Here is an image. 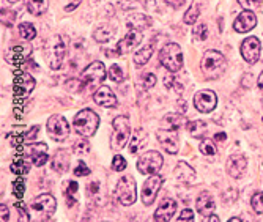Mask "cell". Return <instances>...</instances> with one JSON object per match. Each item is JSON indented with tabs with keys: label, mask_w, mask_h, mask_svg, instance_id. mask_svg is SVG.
<instances>
[{
	"label": "cell",
	"mask_w": 263,
	"mask_h": 222,
	"mask_svg": "<svg viewBox=\"0 0 263 222\" xmlns=\"http://www.w3.org/2000/svg\"><path fill=\"white\" fill-rule=\"evenodd\" d=\"M200 69L203 72L205 79L208 81L219 79L224 74V71L227 69V60L219 51L208 49L200 60Z\"/></svg>",
	"instance_id": "1"
},
{
	"label": "cell",
	"mask_w": 263,
	"mask_h": 222,
	"mask_svg": "<svg viewBox=\"0 0 263 222\" xmlns=\"http://www.w3.org/2000/svg\"><path fill=\"white\" fill-rule=\"evenodd\" d=\"M30 220H49L57 208V202L51 194H41L27 205Z\"/></svg>",
	"instance_id": "2"
},
{
	"label": "cell",
	"mask_w": 263,
	"mask_h": 222,
	"mask_svg": "<svg viewBox=\"0 0 263 222\" xmlns=\"http://www.w3.org/2000/svg\"><path fill=\"white\" fill-rule=\"evenodd\" d=\"M131 139V123L126 115H118L112 120L110 148L114 152H120L126 146Z\"/></svg>",
	"instance_id": "3"
},
{
	"label": "cell",
	"mask_w": 263,
	"mask_h": 222,
	"mask_svg": "<svg viewBox=\"0 0 263 222\" xmlns=\"http://www.w3.org/2000/svg\"><path fill=\"white\" fill-rule=\"evenodd\" d=\"M107 78V71L103 62H91L81 74V81L84 88L88 90H98L103 84L104 79Z\"/></svg>",
	"instance_id": "4"
},
{
	"label": "cell",
	"mask_w": 263,
	"mask_h": 222,
	"mask_svg": "<svg viewBox=\"0 0 263 222\" xmlns=\"http://www.w3.org/2000/svg\"><path fill=\"white\" fill-rule=\"evenodd\" d=\"M73 125L78 134L82 137H91L100 126V117L91 109H84L76 114Z\"/></svg>",
	"instance_id": "5"
},
{
	"label": "cell",
	"mask_w": 263,
	"mask_h": 222,
	"mask_svg": "<svg viewBox=\"0 0 263 222\" xmlns=\"http://www.w3.org/2000/svg\"><path fill=\"white\" fill-rule=\"evenodd\" d=\"M161 65L171 72H177L183 66V52L177 43H167L159 52Z\"/></svg>",
	"instance_id": "6"
},
{
	"label": "cell",
	"mask_w": 263,
	"mask_h": 222,
	"mask_svg": "<svg viewBox=\"0 0 263 222\" xmlns=\"http://www.w3.org/2000/svg\"><path fill=\"white\" fill-rule=\"evenodd\" d=\"M65 55H66V41L60 35L52 36L51 41L47 43V49H46V57L49 60V66L52 69H59L63 63Z\"/></svg>",
	"instance_id": "7"
},
{
	"label": "cell",
	"mask_w": 263,
	"mask_h": 222,
	"mask_svg": "<svg viewBox=\"0 0 263 222\" xmlns=\"http://www.w3.org/2000/svg\"><path fill=\"white\" fill-rule=\"evenodd\" d=\"M137 188H136V180L133 177H122L117 183L115 188V195L118 202L125 207H129L136 202L137 199Z\"/></svg>",
	"instance_id": "8"
},
{
	"label": "cell",
	"mask_w": 263,
	"mask_h": 222,
	"mask_svg": "<svg viewBox=\"0 0 263 222\" xmlns=\"http://www.w3.org/2000/svg\"><path fill=\"white\" fill-rule=\"evenodd\" d=\"M164 164V159L161 156V153L150 150L142 153V156H139L137 159V170L140 172L142 175H153L158 174Z\"/></svg>",
	"instance_id": "9"
},
{
	"label": "cell",
	"mask_w": 263,
	"mask_h": 222,
	"mask_svg": "<svg viewBox=\"0 0 263 222\" xmlns=\"http://www.w3.org/2000/svg\"><path fill=\"white\" fill-rule=\"evenodd\" d=\"M162 183H164V180L158 174H153V175H150V178H147V181L142 186V194H140V199H142L143 205L150 207L152 203H155V199H156Z\"/></svg>",
	"instance_id": "10"
},
{
	"label": "cell",
	"mask_w": 263,
	"mask_h": 222,
	"mask_svg": "<svg viewBox=\"0 0 263 222\" xmlns=\"http://www.w3.org/2000/svg\"><path fill=\"white\" fill-rule=\"evenodd\" d=\"M47 133L57 142L66 140V137L69 136V125L66 118L63 115H52L47 120Z\"/></svg>",
	"instance_id": "11"
},
{
	"label": "cell",
	"mask_w": 263,
	"mask_h": 222,
	"mask_svg": "<svg viewBox=\"0 0 263 222\" xmlns=\"http://www.w3.org/2000/svg\"><path fill=\"white\" fill-rule=\"evenodd\" d=\"M218 106V95L213 90H200L194 95V107L202 114H210Z\"/></svg>",
	"instance_id": "12"
},
{
	"label": "cell",
	"mask_w": 263,
	"mask_h": 222,
	"mask_svg": "<svg viewBox=\"0 0 263 222\" xmlns=\"http://www.w3.org/2000/svg\"><path fill=\"white\" fill-rule=\"evenodd\" d=\"M24 156H26L33 165L41 167L47 162L49 156H47V145L40 142V143H29L24 150Z\"/></svg>",
	"instance_id": "13"
},
{
	"label": "cell",
	"mask_w": 263,
	"mask_h": 222,
	"mask_svg": "<svg viewBox=\"0 0 263 222\" xmlns=\"http://www.w3.org/2000/svg\"><path fill=\"white\" fill-rule=\"evenodd\" d=\"M156 137L159 143L162 145L164 150L171 155H177L180 150V140H178V133L175 130H158Z\"/></svg>",
	"instance_id": "14"
},
{
	"label": "cell",
	"mask_w": 263,
	"mask_h": 222,
	"mask_svg": "<svg viewBox=\"0 0 263 222\" xmlns=\"http://www.w3.org/2000/svg\"><path fill=\"white\" fill-rule=\"evenodd\" d=\"M261 43L257 36H249L241 43V55L248 63H255L260 59Z\"/></svg>",
	"instance_id": "15"
},
{
	"label": "cell",
	"mask_w": 263,
	"mask_h": 222,
	"mask_svg": "<svg viewBox=\"0 0 263 222\" xmlns=\"http://www.w3.org/2000/svg\"><path fill=\"white\" fill-rule=\"evenodd\" d=\"M255 26H257V16H255L254 11H249V10L243 11L240 16L235 19V22H233V29L238 33H248Z\"/></svg>",
	"instance_id": "16"
},
{
	"label": "cell",
	"mask_w": 263,
	"mask_h": 222,
	"mask_svg": "<svg viewBox=\"0 0 263 222\" xmlns=\"http://www.w3.org/2000/svg\"><path fill=\"white\" fill-rule=\"evenodd\" d=\"M93 101L97 103L98 106L107 107V109L117 107V104H118L115 93L109 87H106V85H101L97 91L93 93Z\"/></svg>",
	"instance_id": "17"
},
{
	"label": "cell",
	"mask_w": 263,
	"mask_h": 222,
	"mask_svg": "<svg viewBox=\"0 0 263 222\" xmlns=\"http://www.w3.org/2000/svg\"><path fill=\"white\" fill-rule=\"evenodd\" d=\"M142 41V32L139 30H129L123 40H120L117 43V54H128L129 51H133V49L136 46H139Z\"/></svg>",
	"instance_id": "18"
},
{
	"label": "cell",
	"mask_w": 263,
	"mask_h": 222,
	"mask_svg": "<svg viewBox=\"0 0 263 222\" xmlns=\"http://www.w3.org/2000/svg\"><path fill=\"white\" fill-rule=\"evenodd\" d=\"M248 165V159L243 155H232L227 159V174L232 178H241Z\"/></svg>",
	"instance_id": "19"
},
{
	"label": "cell",
	"mask_w": 263,
	"mask_h": 222,
	"mask_svg": "<svg viewBox=\"0 0 263 222\" xmlns=\"http://www.w3.org/2000/svg\"><path fill=\"white\" fill-rule=\"evenodd\" d=\"M196 207H197V211L203 216V219L211 216L214 213V210H216V203H214L213 195L206 191L199 194L197 200H196Z\"/></svg>",
	"instance_id": "20"
},
{
	"label": "cell",
	"mask_w": 263,
	"mask_h": 222,
	"mask_svg": "<svg viewBox=\"0 0 263 222\" xmlns=\"http://www.w3.org/2000/svg\"><path fill=\"white\" fill-rule=\"evenodd\" d=\"M177 211V202L172 200V199H164L158 210L155 211V220L158 222H167V220H171L172 216L175 214Z\"/></svg>",
	"instance_id": "21"
},
{
	"label": "cell",
	"mask_w": 263,
	"mask_h": 222,
	"mask_svg": "<svg viewBox=\"0 0 263 222\" xmlns=\"http://www.w3.org/2000/svg\"><path fill=\"white\" fill-rule=\"evenodd\" d=\"M174 175L178 181L181 183H193L196 180V170L191 167L187 162L184 161H180L174 170Z\"/></svg>",
	"instance_id": "22"
},
{
	"label": "cell",
	"mask_w": 263,
	"mask_h": 222,
	"mask_svg": "<svg viewBox=\"0 0 263 222\" xmlns=\"http://www.w3.org/2000/svg\"><path fill=\"white\" fill-rule=\"evenodd\" d=\"M148 143V134L147 131H143L142 128L134 131L131 134V139H129V153L133 155H137L139 152H142V148H145V145Z\"/></svg>",
	"instance_id": "23"
},
{
	"label": "cell",
	"mask_w": 263,
	"mask_h": 222,
	"mask_svg": "<svg viewBox=\"0 0 263 222\" xmlns=\"http://www.w3.org/2000/svg\"><path fill=\"white\" fill-rule=\"evenodd\" d=\"M161 125H162L164 130H175V131H178L180 128L187 125V120L184 118L183 114H167L162 118Z\"/></svg>",
	"instance_id": "24"
},
{
	"label": "cell",
	"mask_w": 263,
	"mask_h": 222,
	"mask_svg": "<svg viewBox=\"0 0 263 222\" xmlns=\"http://www.w3.org/2000/svg\"><path fill=\"white\" fill-rule=\"evenodd\" d=\"M35 88V79L30 74H21L14 81V91L17 95H29Z\"/></svg>",
	"instance_id": "25"
},
{
	"label": "cell",
	"mask_w": 263,
	"mask_h": 222,
	"mask_svg": "<svg viewBox=\"0 0 263 222\" xmlns=\"http://www.w3.org/2000/svg\"><path fill=\"white\" fill-rule=\"evenodd\" d=\"M129 30H145L152 26V17H148L147 14H131L126 21Z\"/></svg>",
	"instance_id": "26"
},
{
	"label": "cell",
	"mask_w": 263,
	"mask_h": 222,
	"mask_svg": "<svg viewBox=\"0 0 263 222\" xmlns=\"http://www.w3.org/2000/svg\"><path fill=\"white\" fill-rule=\"evenodd\" d=\"M153 51H155V43H148V44H143L139 51L134 54V65L136 66H143L147 65L148 60L152 59L153 55Z\"/></svg>",
	"instance_id": "27"
},
{
	"label": "cell",
	"mask_w": 263,
	"mask_h": 222,
	"mask_svg": "<svg viewBox=\"0 0 263 222\" xmlns=\"http://www.w3.org/2000/svg\"><path fill=\"white\" fill-rule=\"evenodd\" d=\"M51 164H52V169L55 172H59V174H65V172H68V169H69V165H68L69 164V155L65 150H59L52 156Z\"/></svg>",
	"instance_id": "28"
},
{
	"label": "cell",
	"mask_w": 263,
	"mask_h": 222,
	"mask_svg": "<svg viewBox=\"0 0 263 222\" xmlns=\"http://www.w3.org/2000/svg\"><path fill=\"white\" fill-rule=\"evenodd\" d=\"M200 10H202V0H194L193 5H191L187 8V11L184 13V24H187V26H194L199 19Z\"/></svg>",
	"instance_id": "29"
},
{
	"label": "cell",
	"mask_w": 263,
	"mask_h": 222,
	"mask_svg": "<svg viewBox=\"0 0 263 222\" xmlns=\"http://www.w3.org/2000/svg\"><path fill=\"white\" fill-rule=\"evenodd\" d=\"M187 131L189 134L196 137V139H203L206 134V123L203 120H194V121H187Z\"/></svg>",
	"instance_id": "30"
},
{
	"label": "cell",
	"mask_w": 263,
	"mask_h": 222,
	"mask_svg": "<svg viewBox=\"0 0 263 222\" xmlns=\"http://www.w3.org/2000/svg\"><path fill=\"white\" fill-rule=\"evenodd\" d=\"M26 7L30 14L41 16L46 13L47 7H49V0H26Z\"/></svg>",
	"instance_id": "31"
},
{
	"label": "cell",
	"mask_w": 263,
	"mask_h": 222,
	"mask_svg": "<svg viewBox=\"0 0 263 222\" xmlns=\"http://www.w3.org/2000/svg\"><path fill=\"white\" fill-rule=\"evenodd\" d=\"M30 161L27 159V158H19V159H16L13 164H11V172L13 174H16V175H19V177H24V175H27L29 172H30Z\"/></svg>",
	"instance_id": "32"
},
{
	"label": "cell",
	"mask_w": 263,
	"mask_h": 222,
	"mask_svg": "<svg viewBox=\"0 0 263 222\" xmlns=\"http://www.w3.org/2000/svg\"><path fill=\"white\" fill-rule=\"evenodd\" d=\"M114 35H115V29H112L110 26H101L93 32V38L98 43H107L112 40Z\"/></svg>",
	"instance_id": "33"
},
{
	"label": "cell",
	"mask_w": 263,
	"mask_h": 222,
	"mask_svg": "<svg viewBox=\"0 0 263 222\" xmlns=\"http://www.w3.org/2000/svg\"><path fill=\"white\" fill-rule=\"evenodd\" d=\"M155 4V0H122L120 5L125 10H133V8H147Z\"/></svg>",
	"instance_id": "34"
},
{
	"label": "cell",
	"mask_w": 263,
	"mask_h": 222,
	"mask_svg": "<svg viewBox=\"0 0 263 222\" xmlns=\"http://www.w3.org/2000/svg\"><path fill=\"white\" fill-rule=\"evenodd\" d=\"M19 35L22 40H26V41H30L36 36V30L35 27L32 26V24L29 22H22L21 26H19Z\"/></svg>",
	"instance_id": "35"
},
{
	"label": "cell",
	"mask_w": 263,
	"mask_h": 222,
	"mask_svg": "<svg viewBox=\"0 0 263 222\" xmlns=\"http://www.w3.org/2000/svg\"><path fill=\"white\" fill-rule=\"evenodd\" d=\"M79 191V186L76 181H69L66 191H65V199H66V203L68 207H73L76 203V194Z\"/></svg>",
	"instance_id": "36"
},
{
	"label": "cell",
	"mask_w": 263,
	"mask_h": 222,
	"mask_svg": "<svg viewBox=\"0 0 263 222\" xmlns=\"http://www.w3.org/2000/svg\"><path fill=\"white\" fill-rule=\"evenodd\" d=\"M200 152H202V155H205V156H214V155H216V145H214L213 140L205 139V140H202V143H200Z\"/></svg>",
	"instance_id": "37"
},
{
	"label": "cell",
	"mask_w": 263,
	"mask_h": 222,
	"mask_svg": "<svg viewBox=\"0 0 263 222\" xmlns=\"http://www.w3.org/2000/svg\"><path fill=\"white\" fill-rule=\"evenodd\" d=\"M252 208L255 210V213L258 214H263V191H257L254 195H252Z\"/></svg>",
	"instance_id": "38"
},
{
	"label": "cell",
	"mask_w": 263,
	"mask_h": 222,
	"mask_svg": "<svg viewBox=\"0 0 263 222\" xmlns=\"http://www.w3.org/2000/svg\"><path fill=\"white\" fill-rule=\"evenodd\" d=\"M109 78L115 82V84H120L123 81V69L118 66V65H112L109 69Z\"/></svg>",
	"instance_id": "39"
},
{
	"label": "cell",
	"mask_w": 263,
	"mask_h": 222,
	"mask_svg": "<svg viewBox=\"0 0 263 222\" xmlns=\"http://www.w3.org/2000/svg\"><path fill=\"white\" fill-rule=\"evenodd\" d=\"M193 36H194L196 40H199V41L206 40V36H208L206 24H199V26H196V27H194V30H193Z\"/></svg>",
	"instance_id": "40"
},
{
	"label": "cell",
	"mask_w": 263,
	"mask_h": 222,
	"mask_svg": "<svg viewBox=\"0 0 263 222\" xmlns=\"http://www.w3.org/2000/svg\"><path fill=\"white\" fill-rule=\"evenodd\" d=\"M140 82H142V87H143V88H145V90H150L152 87L156 85V76H155L153 72H147V74H143V76H142Z\"/></svg>",
	"instance_id": "41"
},
{
	"label": "cell",
	"mask_w": 263,
	"mask_h": 222,
	"mask_svg": "<svg viewBox=\"0 0 263 222\" xmlns=\"http://www.w3.org/2000/svg\"><path fill=\"white\" fill-rule=\"evenodd\" d=\"M73 150L76 155H87L90 152V143L88 140H78L73 146Z\"/></svg>",
	"instance_id": "42"
},
{
	"label": "cell",
	"mask_w": 263,
	"mask_h": 222,
	"mask_svg": "<svg viewBox=\"0 0 263 222\" xmlns=\"http://www.w3.org/2000/svg\"><path fill=\"white\" fill-rule=\"evenodd\" d=\"M126 159L123 158V156H120V155H115L114 156V159H112V169L115 170V172H123L125 169H126Z\"/></svg>",
	"instance_id": "43"
},
{
	"label": "cell",
	"mask_w": 263,
	"mask_h": 222,
	"mask_svg": "<svg viewBox=\"0 0 263 222\" xmlns=\"http://www.w3.org/2000/svg\"><path fill=\"white\" fill-rule=\"evenodd\" d=\"M24 191H26V181H24V178H17L13 183V194L17 197V199H22Z\"/></svg>",
	"instance_id": "44"
},
{
	"label": "cell",
	"mask_w": 263,
	"mask_h": 222,
	"mask_svg": "<svg viewBox=\"0 0 263 222\" xmlns=\"http://www.w3.org/2000/svg\"><path fill=\"white\" fill-rule=\"evenodd\" d=\"M14 19H16V13L2 8V24H4V26L11 27V26H13V22H14Z\"/></svg>",
	"instance_id": "45"
},
{
	"label": "cell",
	"mask_w": 263,
	"mask_h": 222,
	"mask_svg": "<svg viewBox=\"0 0 263 222\" xmlns=\"http://www.w3.org/2000/svg\"><path fill=\"white\" fill-rule=\"evenodd\" d=\"M238 4H240L245 10H257L260 5H261V0H238Z\"/></svg>",
	"instance_id": "46"
},
{
	"label": "cell",
	"mask_w": 263,
	"mask_h": 222,
	"mask_svg": "<svg viewBox=\"0 0 263 222\" xmlns=\"http://www.w3.org/2000/svg\"><path fill=\"white\" fill-rule=\"evenodd\" d=\"M90 174H91L90 169H88V167L85 165V162H82V161H81V162L78 164V167L74 169V175H76V177H87V175H90Z\"/></svg>",
	"instance_id": "47"
},
{
	"label": "cell",
	"mask_w": 263,
	"mask_h": 222,
	"mask_svg": "<svg viewBox=\"0 0 263 222\" xmlns=\"http://www.w3.org/2000/svg\"><path fill=\"white\" fill-rule=\"evenodd\" d=\"M180 220H194V213H193V210H189V208L183 210V211L180 213Z\"/></svg>",
	"instance_id": "48"
},
{
	"label": "cell",
	"mask_w": 263,
	"mask_h": 222,
	"mask_svg": "<svg viewBox=\"0 0 263 222\" xmlns=\"http://www.w3.org/2000/svg\"><path fill=\"white\" fill-rule=\"evenodd\" d=\"M0 214H2V216H0V219H2V222H7L8 219H10V211H8V207L7 205H0Z\"/></svg>",
	"instance_id": "49"
},
{
	"label": "cell",
	"mask_w": 263,
	"mask_h": 222,
	"mask_svg": "<svg viewBox=\"0 0 263 222\" xmlns=\"http://www.w3.org/2000/svg\"><path fill=\"white\" fill-rule=\"evenodd\" d=\"M165 2H167V5H171L172 8H180V7L184 5L186 0H165Z\"/></svg>",
	"instance_id": "50"
},
{
	"label": "cell",
	"mask_w": 263,
	"mask_h": 222,
	"mask_svg": "<svg viewBox=\"0 0 263 222\" xmlns=\"http://www.w3.org/2000/svg\"><path fill=\"white\" fill-rule=\"evenodd\" d=\"M38 131H40V126H33V128H32V131L26 134V140H33V139L36 137Z\"/></svg>",
	"instance_id": "51"
},
{
	"label": "cell",
	"mask_w": 263,
	"mask_h": 222,
	"mask_svg": "<svg viewBox=\"0 0 263 222\" xmlns=\"http://www.w3.org/2000/svg\"><path fill=\"white\" fill-rule=\"evenodd\" d=\"M81 2H82V0H73V2H71L69 5L65 7V11H73V10H76L81 5Z\"/></svg>",
	"instance_id": "52"
},
{
	"label": "cell",
	"mask_w": 263,
	"mask_h": 222,
	"mask_svg": "<svg viewBox=\"0 0 263 222\" xmlns=\"http://www.w3.org/2000/svg\"><path fill=\"white\" fill-rule=\"evenodd\" d=\"M226 139H227V134L226 133H219V134L214 136V140H219V142H224Z\"/></svg>",
	"instance_id": "53"
},
{
	"label": "cell",
	"mask_w": 263,
	"mask_h": 222,
	"mask_svg": "<svg viewBox=\"0 0 263 222\" xmlns=\"http://www.w3.org/2000/svg\"><path fill=\"white\" fill-rule=\"evenodd\" d=\"M257 85H258V88L263 91V71L260 72V76H258V79H257Z\"/></svg>",
	"instance_id": "54"
},
{
	"label": "cell",
	"mask_w": 263,
	"mask_h": 222,
	"mask_svg": "<svg viewBox=\"0 0 263 222\" xmlns=\"http://www.w3.org/2000/svg\"><path fill=\"white\" fill-rule=\"evenodd\" d=\"M240 220H241L240 217H230L229 219V222H240Z\"/></svg>",
	"instance_id": "55"
},
{
	"label": "cell",
	"mask_w": 263,
	"mask_h": 222,
	"mask_svg": "<svg viewBox=\"0 0 263 222\" xmlns=\"http://www.w3.org/2000/svg\"><path fill=\"white\" fill-rule=\"evenodd\" d=\"M10 4H17V2H21V0H8Z\"/></svg>",
	"instance_id": "56"
}]
</instances>
